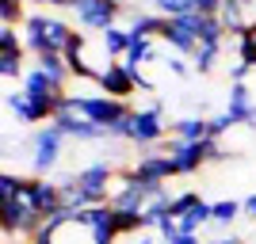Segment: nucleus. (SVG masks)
Returning <instances> with one entry per match:
<instances>
[{"label":"nucleus","instance_id":"nucleus-1","mask_svg":"<svg viewBox=\"0 0 256 244\" xmlns=\"http://www.w3.org/2000/svg\"><path fill=\"white\" fill-rule=\"evenodd\" d=\"M111 138L118 141H130V145H157L164 138V107L153 99L150 107H134L115 130H111Z\"/></svg>","mask_w":256,"mask_h":244},{"label":"nucleus","instance_id":"nucleus-2","mask_svg":"<svg viewBox=\"0 0 256 244\" xmlns=\"http://www.w3.org/2000/svg\"><path fill=\"white\" fill-rule=\"evenodd\" d=\"M46 225V218L38 210H34L31 202L23 199H12V202H0V229H4V237H20V241H31L38 229Z\"/></svg>","mask_w":256,"mask_h":244},{"label":"nucleus","instance_id":"nucleus-3","mask_svg":"<svg viewBox=\"0 0 256 244\" xmlns=\"http://www.w3.org/2000/svg\"><path fill=\"white\" fill-rule=\"evenodd\" d=\"M62 145H65V134L54 122H46V126H38L31 134V164H34V172L46 180V172H54V164H58V157H62Z\"/></svg>","mask_w":256,"mask_h":244},{"label":"nucleus","instance_id":"nucleus-4","mask_svg":"<svg viewBox=\"0 0 256 244\" xmlns=\"http://www.w3.org/2000/svg\"><path fill=\"white\" fill-rule=\"evenodd\" d=\"M122 0H80L76 4V23L88 27V31H100L104 34L107 27H118V15H122Z\"/></svg>","mask_w":256,"mask_h":244},{"label":"nucleus","instance_id":"nucleus-5","mask_svg":"<svg viewBox=\"0 0 256 244\" xmlns=\"http://www.w3.org/2000/svg\"><path fill=\"white\" fill-rule=\"evenodd\" d=\"M111 180H115V164H111V160H96V164H88V168L76 172V183H80V191L88 195L92 206H111V202H107Z\"/></svg>","mask_w":256,"mask_h":244},{"label":"nucleus","instance_id":"nucleus-6","mask_svg":"<svg viewBox=\"0 0 256 244\" xmlns=\"http://www.w3.org/2000/svg\"><path fill=\"white\" fill-rule=\"evenodd\" d=\"M164 157H172L176 176H195V172L206 164V141H180V138H168V141H164Z\"/></svg>","mask_w":256,"mask_h":244},{"label":"nucleus","instance_id":"nucleus-7","mask_svg":"<svg viewBox=\"0 0 256 244\" xmlns=\"http://www.w3.org/2000/svg\"><path fill=\"white\" fill-rule=\"evenodd\" d=\"M96 88H100V96H111V99H122V103H126V99L134 96L138 80H134V73H126L118 61H107L104 69H100V76H96Z\"/></svg>","mask_w":256,"mask_h":244},{"label":"nucleus","instance_id":"nucleus-8","mask_svg":"<svg viewBox=\"0 0 256 244\" xmlns=\"http://www.w3.org/2000/svg\"><path fill=\"white\" fill-rule=\"evenodd\" d=\"M23 202H31V206H34L38 214H42L46 222H50L54 214H62V195H58V183L42 180V176L27 180V191H23Z\"/></svg>","mask_w":256,"mask_h":244},{"label":"nucleus","instance_id":"nucleus-9","mask_svg":"<svg viewBox=\"0 0 256 244\" xmlns=\"http://www.w3.org/2000/svg\"><path fill=\"white\" fill-rule=\"evenodd\" d=\"M76 222L88 225L96 244H115L118 241V225H115V206H88L76 214Z\"/></svg>","mask_w":256,"mask_h":244},{"label":"nucleus","instance_id":"nucleus-10","mask_svg":"<svg viewBox=\"0 0 256 244\" xmlns=\"http://www.w3.org/2000/svg\"><path fill=\"white\" fill-rule=\"evenodd\" d=\"M130 172H134V180H142V183H164L168 176H176L172 157H164V153H142L138 164Z\"/></svg>","mask_w":256,"mask_h":244},{"label":"nucleus","instance_id":"nucleus-11","mask_svg":"<svg viewBox=\"0 0 256 244\" xmlns=\"http://www.w3.org/2000/svg\"><path fill=\"white\" fill-rule=\"evenodd\" d=\"M230 118L237 126H256V99L248 92V84H230V103H226Z\"/></svg>","mask_w":256,"mask_h":244},{"label":"nucleus","instance_id":"nucleus-12","mask_svg":"<svg viewBox=\"0 0 256 244\" xmlns=\"http://www.w3.org/2000/svg\"><path fill=\"white\" fill-rule=\"evenodd\" d=\"M172 138H180V141H206L210 138V118L203 115H184L172 122Z\"/></svg>","mask_w":256,"mask_h":244},{"label":"nucleus","instance_id":"nucleus-13","mask_svg":"<svg viewBox=\"0 0 256 244\" xmlns=\"http://www.w3.org/2000/svg\"><path fill=\"white\" fill-rule=\"evenodd\" d=\"M160 38H164V42H168L176 53H192V57H195V50H199V38H195V34L188 31L180 19H168V23H164Z\"/></svg>","mask_w":256,"mask_h":244},{"label":"nucleus","instance_id":"nucleus-14","mask_svg":"<svg viewBox=\"0 0 256 244\" xmlns=\"http://www.w3.org/2000/svg\"><path fill=\"white\" fill-rule=\"evenodd\" d=\"M58 195H62V210L65 214H80V210H88L92 202H88V195L80 191V183H76V176H65V180H58Z\"/></svg>","mask_w":256,"mask_h":244},{"label":"nucleus","instance_id":"nucleus-15","mask_svg":"<svg viewBox=\"0 0 256 244\" xmlns=\"http://www.w3.org/2000/svg\"><path fill=\"white\" fill-rule=\"evenodd\" d=\"M4 103H8V111L16 115V122H23V126H34V122H46L42 111L27 99V92H8L4 96Z\"/></svg>","mask_w":256,"mask_h":244},{"label":"nucleus","instance_id":"nucleus-16","mask_svg":"<svg viewBox=\"0 0 256 244\" xmlns=\"http://www.w3.org/2000/svg\"><path fill=\"white\" fill-rule=\"evenodd\" d=\"M34 65L42 69L46 76H50L58 88H65L69 80H73V73H69V61H65V53H42V57H34Z\"/></svg>","mask_w":256,"mask_h":244},{"label":"nucleus","instance_id":"nucleus-17","mask_svg":"<svg viewBox=\"0 0 256 244\" xmlns=\"http://www.w3.org/2000/svg\"><path fill=\"white\" fill-rule=\"evenodd\" d=\"M100 46H104V53L107 57H126V50H130V31L126 27H107L104 34H100Z\"/></svg>","mask_w":256,"mask_h":244},{"label":"nucleus","instance_id":"nucleus-18","mask_svg":"<svg viewBox=\"0 0 256 244\" xmlns=\"http://www.w3.org/2000/svg\"><path fill=\"white\" fill-rule=\"evenodd\" d=\"M206 222H214V202H199L188 218H180V233H199Z\"/></svg>","mask_w":256,"mask_h":244},{"label":"nucleus","instance_id":"nucleus-19","mask_svg":"<svg viewBox=\"0 0 256 244\" xmlns=\"http://www.w3.org/2000/svg\"><path fill=\"white\" fill-rule=\"evenodd\" d=\"M237 53H241V65L256 69V19L248 23L241 34H237Z\"/></svg>","mask_w":256,"mask_h":244},{"label":"nucleus","instance_id":"nucleus-20","mask_svg":"<svg viewBox=\"0 0 256 244\" xmlns=\"http://www.w3.org/2000/svg\"><path fill=\"white\" fill-rule=\"evenodd\" d=\"M23 191H27V180H23V176H12V172H4V176H0V202L23 199Z\"/></svg>","mask_w":256,"mask_h":244},{"label":"nucleus","instance_id":"nucleus-21","mask_svg":"<svg viewBox=\"0 0 256 244\" xmlns=\"http://www.w3.org/2000/svg\"><path fill=\"white\" fill-rule=\"evenodd\" d=\"M0 76H4V80H23V76H27L23 53H0Z\"/></svg>","mask_w":256,"mask_h":244},{"label":"nucleus","instance_id":"nucleus-22","mask_svg":"<svg viewBox=\"0 0 256 244\" xmlns=\"http://www.w3.org/2000/svg\"><path fill=\"white\" fill-rule=\"evenodd\" d=\"M16 23H27L23 0H0V27H16Z\"/></svg>","mask_w":256,"mask_h":244},{"label":"nucleus","instance_id":"nucleus-23","mask_svg":"<svg viewBox=\"0 0 256 244\" xmlns=\"http://www.w3.org/2000/svg\"><path fill=\"white\" fill-rule=\"evenodd\" d=\"M218 53H222V46H199V50H195V57H192V69L195 73H210L214 69V61H218Z\"/></svg>","mask_w":256,"mask_h":244},{"label":"nucleus","instance_id":"nucleus-24","mask_svg":"<svg viewBox=\"0 0 256 244\" xmlns=\"http://www.w3.org/2000/svg\"><path fill=\"white\" fill-rule=\"evenodd\" d=\"M241 210H245V206H241L237 199H222V202H214V222H218V225H230Z\"/></svg>","mask_w":256,"mask_h":244},{"label":"nucleus","instance_id":"nucleus-25","mask_svg":"<svg viewBox=\"0 0 256 244\" xmlns=\"http://www.w3.org/2000/svg\"><path fill=\"white\" fill-rule=\"evenodd\" d=\"M0 53H27V46L16 34V27H0Z\"/></svg>","mask_w":256,"mask_h":244},{"label":"nucleus","instance_id":"nucleus-26","mask_svg":"<svg viewBox=\"0 0 256 244\" xmlns=\"http://www.w3.org/2000/svg\"><path fill=\"white\" fill-rule=\"evenodd\" d=\"M234 126H237V122L230 118V111H222V115H214V118H210V138L222 141V134H226V130H234Z\"/></svg>","mask_w":256,"mask_h":244},{"label":"nucleus","instance_id":"nucleus-27","mask_svg":"<svg viewBox=\"0 0 256 244\" xmlns=\"http://www.w3.org/2000/svg\"><path fill=\"white\" fill-rule=\"evenodd\" d=\"M164 65H168V73H176V76H188V73H192V69L184 65V57H168Z\"/></svg>","mask_w":256,"mask_h":244},{"label":"nucleus","instance_id":"nucleus-28","mask_svg":"<svg viewBox=\"0 0 256 244\" xmlns=\"http://www.w3.org/2000/svg\"><path fill=\"white\" fill-rule=\"evenodd\" d=\"M130 244H164V241H160L157 233H150V229H146V233H138V237H130Z\"/></svg>","mask_w":256,"mask_h":244},{"label":"nucleus","instance_id":"nucleus-29","mask_svg":"<svg viewBox=\"0 0 256 244\" xmlns=\"http://www.w3.org/2000/svg\"><path fill=\"white\" fill-rule=\"evenodd\" d=\"M172 244H203V241H199V233H180Z\"/></svg>","mask_w":256,"mask_h":244},{"label":"nucleus","instance_id":"nucleus-30","mask_svg":"<svg viewBox=\"0 0 256 244\" xmlns=\"http://www.w3.org/2000/svg\"><path fill=\"white\" fill-rule=\"evenodd\" d=\"M241 206H245V214H248V218H256V195H248V199L241 202Z\"/></svg>","mask_w":256,"mask_h":244},{"label":"nucleus","instance_id":"nucleus-31","mask_svg":"<svg viewBox=\"0 0 256 244\" xmlns=\"http://www.w3.org/2000/svg\"><path fill=\"white\" fill-rule=\"evenodd\" d=\"M50 8H76V0H46Z\"/></svg>","mask_w":256,"mask_h":244},{"label":"nucleus","instance_id":"nucleus-32","mask_svg":"<svg viewBox=\"0 0 256 244\" xmlns=\"http://www.w3.org/2000/svg\"><path fill=\"white\" fill-rule=\"evenodd\" d=\"M206 244H241V237L230 233V237H218V241H206Z\"/></svg>","mask_w":256,"mask_h":244},{"label":"nucleus","instance_id":"nucleus-33","mask_svg":"<svg viewBox=\"0 0 256 244\" xmlns=\"http://www.w3.org/2000/svg\"><path fill=\"white\" fill-rule=\"evenodd\" d=\"M4 244H20V241H12V237H4Z\"/></svg>","mask_w":256,"mask_h":244},{"label":"nucleus","instance_id":"nucleus-34","mask_svg":"<svg viewBox=\"0 0 256 244\" xmlns=\"http://www.w3.org/2000/svg\"><path fill=\"white\" fill-rule=\"evenodd\" d=\"M27 4H46V0H27Z\"/></svg>","mask_w":256,"mask_h":244}]
</instances>
